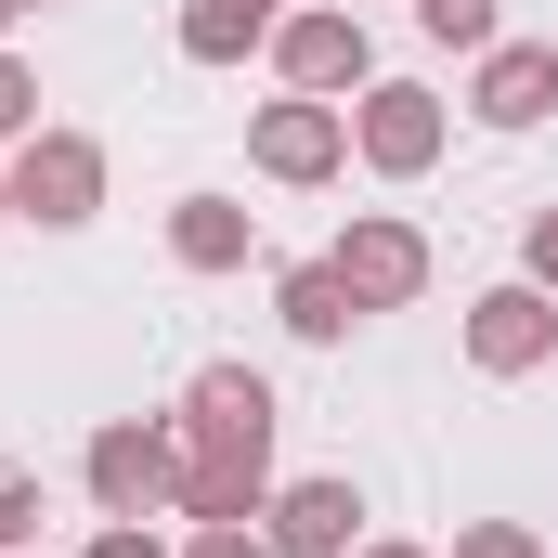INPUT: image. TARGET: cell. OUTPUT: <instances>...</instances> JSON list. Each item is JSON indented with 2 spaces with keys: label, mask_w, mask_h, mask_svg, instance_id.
I'll use <instances>...</instances> for the list:
<instances>
[{
  "label": "cell",
  "mask_w": 558,
  "mask_h": 558,
  "mask_svg": "<svg viewBox=\"0 0 558 558\" xmlns=\"http://www.w3.org/2000/svg\"><path fill=\"white\" fill-rule=\"evenodd\" d=\"M454 558H546V533H533V520H468Z\"/></svg>",
  "instance_id": "16"
},
{
  "label": "cell",
  "mask_w": 558,
  "mask_h": 558,
  "mask_svg": "<svg viewBox=\"0 0 558 558\" xmlns=\"http://www.w3.org/2000/svg\"><path fill=\"white\" fill-rule=\"evenodd\" d=\"M260 533H274V558H351L364 546V494L351 481H286L260 507Z\"/></svg>",
  "instance_id": "10"
},
{
  "label": "cell",
  "mask_w": 558,
  "mask_h": 558,
  "mask_svg": "<svg viewBox=\"0 0 558 558\" xmlns=\"http://www.w3.org/2000/svg\"><path fill=\"white\" fill-rule=\"evenodd\" d=\"M13 546H39V481L26 468H0V558Z\"/></svg>",
  "instance_id": "17"
},
{
  "label": "cell",
  "mask_w": 558,
  "mask_h": 558,
  "mask_svg": "<svg viewBox=\"0 0 558 558\" xmlns=\"http://www.w3.org/2000/svg\"><path fill=\"white\" fill-rule=\"evenodd\" d=\"M260 13H286V0H260Z\"/></svg>",
  "instance_id": "24"
},
{
  "label": "cell",
  "mask_w": 558,
  "mask_h": 558,
  "mask_svg": "<svg viewBox=\"0 0 558 558\" xmlns=\"http://www.w3.org/2000/svg\"><path fill=\"white\" fill-rule=\"evenodd\" d=\"M247 169L260 182H338L351 169V105H325V92H286L247 118Z\"/></svg>",
  "instance_id": "7"
},
{
  "label": "cell",
  "mask_w": 558,
  "mask_h": 558,
  "mask_svg": "<svg viewBox=\"0 0 558 558\" xmlns=\"http://www.w3.org/2000/svg\"><path fill=\"white\" fill-rule=\"evenodd\" d=\"M468 364H481V377H546L558 364V299L533 274L481 286V299H468Z\"/></svg>",
  "instance_id": "8"
},
{
  "label": "cell",
  "mask_w": 558,
  "mask_h": 558,
  "mask_svg": "<svg viewBox=\"0 0 558 558\" xmlns=\"http://www.w3.org/2000/svg\"><path fill=\"white\" fill-rule=\"evenodd\" d=\"M78 558H169V546H156V520H105V533H92Z\"/></svg>",
  "instance_id": "20"
},
{
  "label": "cell",
  "mask_w": 558,
  "mask_h": 558,
  "mask_svg": "<svg viewBox=\"0 0 558 558\" xmlns=\"http://www.w3.org/2000/svg\"><path fill=\"white\" fill-rule=\"evenodd\" d=\"M13 13H26V0H0V26H13Z\"/></svg>",
  "instance_id": "23"
},
{
  "label": "cell",
  "mask_w": 558,
  "mask_h": 558,
  "mask_svg": "<svg viewBox=\"0 0 558 558\" xmlns=\"http://www.w3.org/2000/svg\"><path fill=\"white\" fill-rule=\"evenodd\" d=\"M520 274L558 299V208H533V234H520Z\"/></svg>",
  "instance_id": "19"
},
{
  "label": "cell",
  "mask_w": 558,
  "mask_h": 558,
  "mask_svg": "<svg viewBox=\"0 0 558 558\" xmlns=\"http://www.w3.org/2000/svg\"><path fill=\"white\" fill-rule=\"evenodd\" d=\"M26 13H39V0H26Z\"/></svg>",
  "instance_id": "26"
},
{
  "label": "cell",
  "mask_w": 558,
  "mask_h": 558,
  "mask_svg": "<svg viewBox=\"0 0 558 558\" xmlns=\"http://www.w3.org/2000/svg\"><path fill=\"white\" fill-rule=\"evenodd\" d=\"M247 52H274L260 0H182V65H247Z\"/></svg>",
  "instance_id": "13"
},
{
  "label": "cell",
  "mask_w": 558,
  "mask_h": 558,
  "mask_svg": "<svg viewBox=\"0 0 558 558\" xmlns=\"http://www.w3.org/2000/svg\"><path fill=\"white\" fill-rule=\"evenodd\" d=\"M274 312H286V338H312V351H338V338L364 325V299L338 286V260H286V274H274Z\"/></svg>",
  "instance_id": "12"
},
{
  "label": "cell",
  "mask_w": 558,
  "mask_h": 558,
  "mask_svg": "<svg viewBox=\"0 0 558 558\" xmlns=\"http://www.w3.org/2000/svg\"><path fill=\"white\" fill-rule=\"evenodd\" d=\"M274 507V377L195 364L182 390V520H260Z\"/></svg>",
  "instance_id": "1"
},
{
  "label": "cell",
  "mask_w": 558,
  "mask_h": 558,
  "mask_svg": "<svg viewBox=\"0 0 558 558\" xmlns=\"http://www.w3.org/2000/svg\"><path fill=\"white\" fill-rule=\"evenodd\" d=\"M468 118L481 131H546L558 118V39H494L481 78H468Z\"/></svg>",
  "instance_id": "9"
},
{
  "label": "cell",
  "mask_w": 558,
  "mask_h": 558,
  "mask_svg": "<svg viewBox=\"0 0 558 558\" xmlns=\"http://www.w3.org/2000/svg\"><path fill=\"white\" fill-rule=\"evenodd\" d=\"M182 558H274V533H260V520H195Z\"/></svg>",
  "instance_id": "18"
},
{
  "label": "cell",
  "mask_w": 558,
  "mask_h": 558,
  "mask_svg": "<svg viewBox=\"0 0 558 558\" xmlns=\"http://www.w3.org/2000/svg\"><path fill=\"white\" fill-rule=\"evenodd\" d=\"M441 143H454V118H441L428 78H364V105H351V156H364L377 182H428Z\"/></svg>",
  "instance_id": "3"
},
{
  "label": "cell",
  "mask_w": 558,
  "mask_h": 558,
  "mask_svg": "<svg viewBox=\"0 0 558 558\" xmlns=\"http://www.w3.org/2000/svg\"><path fill=\"white\" fill-rule=\"evenodd\" d=\"M92 208H105V143H92V131H26V143H13V221L78 234Z\"/></svg>",
  "instance_id": "4"
},
{
  "label": "cell",
  "mask_w": 558,
  "mask_h": 558,
  "mask_svg": "<svg viewBox=\"0 0 558 558\" xmlns=\"http://www.w3.org/2000/svg\"><path fill=\"white\" fill-rule=\"evenodd\" d=\"M0 221H13V156H0Z\"/></svg>",
  "instance_id": "22"
},
{
  "label": "cell",
  "mask_w": 558,
  "mask_h": 558,
  "mask_svg": "<svg viewBox=\"0 0 558 558\" xmlns=\"http://www.w3.org/2000/svg\"><path fill=\"white\" fill-rule=\"evenodd\" d=\"M169 260H182V274H247V260H260V208L182 195V208H169Z\"/></svg>",
  "instance_id": "11"
},
{
  "label": "cell",
  "mask_w": 558,
  "mask_h": 558,
  "mask_svg": "<svg viewBox=\"0 0 558 558\" xmlns=\"http://www.w3.org/2000/svg\"><path fill=\"white\" fill-rule=\"evenodd\" d=\"M13 558H39V546H13Z\"/></svg>",
  "instance_id": "25"
},
{
  "label": "cell",
  "mask_w": 558,
  "mask_h": 558,
  "mask_svg": "<svg viewBox=\"0 0 558 558\" xmlns=\"http://www.w3.org/2000/svg\"><path fill=\"white\" fill-rule=\"evenodd\" d=\"M416 26L441 52H494V0H416Z\"/></svg>",
  "instance_id": "14"
},
{
  "label": "cell",
  "mask_w": 558,
  "mask_h": 558,
  "mask_svg": "<svg viewBox=\"0 0 558 558\" xmlns=\"http://www.w3.org/2000/svg\"><path fill=\"white\" fill-rule=\"evenodd\" d=\"M325 260H338V286H351L364 312H416L428 299V234L403 221V208H351Z\"/></svg>",
  "instance_id": "5"
},
{
  "label": "cell",
  "mask_w": 558,
  "mask_h": 558,
  "mask_svg": "<svg viewBox=\"0 0 558 558\" xmlns=\"http://www.w3.org/2000/svg\"><path fill=\"white\" fill-rule=\"evenodd\" d=\"M274 78L286 92H364L377 78V39H364V13H338V0H299V13H274Z\"/></svg>",
  "instance_id": "6"
},
{
  "label": "cell",
  "mask_w": 558,
  "mask_h": 558,
  "mask_svg": "<svg viewBox=\"0 0 558 558\" xmlns=\"http://www.w3.org/2000/svg\"><path fill=\"white\" fill-rule=\"evenodd\" d=\"M364 558H428V546H390V533H364Z\"/></svg>",
  "instance_id": "21"
},
{
  "label": "cell",
  "mask_w": 558,
  "mask_h": 558,
  "mask_svg": "<svg viewBox=\"0 0 558 558\" xmlns=\"http://www.w3.org/2000/svg\"><path fill=\"white\" fill-rule=\"evenodd\" d=\"M78 481H92L105 520H169L182 507V416H105L92 454H78Z\"/></svg>",
  "instance_id": "2"
},
{
  "label": "cell",
  "mask_w": 558,
  "mask_h": 558,
  "mask_svg": "<svg viewBox=\"0 0 558 558\" xmlns=\"http://www.w3.org/2000/svg\"><path fill=\"white\" fill-rule=\"evenodd\" d=\"M26 131H52V118H39V65L0 52V143H26Z\"/></svg>",
  "instance_id": "15"
}]
</instances>
